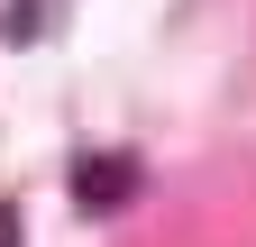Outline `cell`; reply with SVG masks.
<instances>
[{
    "mask_svg": "<svg viewBox=\"0 0 256 247\" xmlns=\"http://www.w3.org/2000/svg\"><path fill=\"white\" fill-rule=\"evenodd\" d=\"M0 247H18V210L10 202H0Z\"/></svg>",
    "mask_w": 256,
    "mask_h": 247,
    "instance_id": "3",
    "label": "cell"
},
{
    "mask_svg": "<svg viewBox=\"0 0 256 247\" xmlns=\"http://www.w3.org/2000/svg\"><path fill=\"white\" fill-rule=\"evenodd\" d=\"M74 202L101 220V210H119V202H138V156H82L74 165Z\"/></svg>",
    "mask_w": 256,
    "mask_h": 247,
    "instance_id": "1",
    "label": "cell"
},
{
    "mask_svg": "<svg viewBox=\"0 0 256 247\" xmlns=\"http://www.w3.org/2000/svg\"><path fill=\"white\" fill-rule=\"evenodd\" d=\"M37 10H46V0H10V37H18V46H28V37H46V18H37Z\"/></svg>",
    "mask_w": 256,
    "mask_h": 247,
    "instance_id": "2",
    "label": "cell"
}]
</instances>
